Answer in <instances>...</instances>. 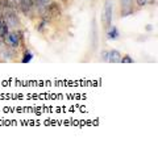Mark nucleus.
<instances>
[{
	"label": "nucleus",
	"mask_w": 158,
	"mask_h": 155,
	"mask_svg": "<svg viewBox=\"0 0 158 155\" xmlns=\"http://www.w3.org/2000/svg\"><path fill=\"white\" fill-rule=\"evenodd\" d=\"M112 12H113V4L112 0H106L104 4V12H103V17H102V22L103 27L108 29L112 25Z\"/></svg>",
	"instance_id": "nucleus-1"
},
{
	"label": "nucleus",
	"mask_w": 158,
	"mask_h": 155,
	"mask_svg": "<svg viewBox=\"0 0 158 155\" xmlns=\"http://www.w3.org/2000/svg\"><path fill=\"white\" fill-rule=\"evenodd\" d=\"M135 13L133 9V0H120V16L125 17Z\"/></svg>",
	"instance_id": "nucleus-2"
},
{
	"label": "nucleus",
	"mask_w": 158,
	"mask_h": 155,
	"mask_svg": "<svg viewBox=\"0 0 158 155\" xmlns=\"http://www.w3.org/2000/svg\"><path fill=\"white\" fill-rule=\"evenodd\" d=\"M48 13L52 18H61L62 17V8L58 2H50L48 4Z\"/></svg>",
	"instance_id": "nucleus-3"
},
{
	"label": "nucleus",
	"mask_w": 158,
	"mask_h": 155,
	"mask_svg": "<svg viewBox=\"0 0 158 155\" xmlns=\"http://www.w3.org/2000/svg\"><path fill=\"white\" fill-rule=\"evenodd\" d=\"M9 33V27L6 21L4 16H0V39H4Z\"/></svg>",
	"instance_id": "nucleus-4"
},
{
	"label": "nucleus",
	"mask_w": 158,
	"mask_h": 155,
	"mask_svg": "<svg viewBox=\"0 0 158 155\" xmlns=\"http://www.w3.org/2000/svg\"><path fill=\"white\" fill-rule=\"evenodd\" d=\"M108 62L112 63H120L121 62V54L117 50H110L108 51Z\"/></svg>",
	"instance_id": "nucleus-5"
},
{
	"label": "nucleus",
	"mask_w": 158,
	"mask_h": 155,
	"mask_svg": "<svg viewBox=\"0 0 158 155\" xmlns=\"http://www.w3.org/2000/svg\"><path fill=\"white\" fill-rule=\"evenodd\" d=\"M118 36H120V33H118V29L116 27H111L108 28V32H107V38L108 39H117Z\"/></svg>",
	"instance_id": "nucleus-6"
},
{
	"label": "nucleus",
	"mask_w": 158,
	"mask_h": 155,
	"mask_svg": "<svg viewBox=\"0 0 158 155\" xmlns=\"http://www.w3.org/2000/svg\"><path fill=\"white\" fill-rule=\"evenodd\" d=\"M136 4L141 8L145 6H153V4H156V0H136Z\"/></svg>",
	"instance_id": "nucleus-7"
},
{
	"label": "nucleus",
	"mask_w": 158,
	"mask_h": 155,
	"mask_svg": "<svg viewBox=\"0 0 158 155\" xmlns=\"http://www.w3.org/2000/svg\"><path fill=\"white\" fill-rule=\"evenodd\" d=\"M121 62L123 63H133V59L129 55H124V57H121Z\"/></svg>",
	"instance_id": "nucleus-8"
},
{
	"label": "nucleus",
	"mask_w": 158,
	"mask_h": 155,
	"mask_svg": "<svg viewBox=\"0 0 158 155\" xmlns=\"http://www.w3.org/2000/svg\"><path fill=\"white\" fill-rule=\"evenodd\" d=\"M102 61L108 62V50H103L102 51Z\"/></svg>",
	"instance_id": "nucleus-9"
},
{
	"label": "nucleus",
	"mask_w": 158,
	"mask_h": 155,
	"mask_svg": "<svg viewBox=\"0 0 158 155\" xmlns=\"http://www.w3.org/2000/svg\"><path fill=\"white\" fill-rule=\"evenodd\" d=\"M61 2H62V3H65V4H67V2H69V0H61Z\"/></svg>",
	"instance_id": "nucleus-10"
}]
</instances>
